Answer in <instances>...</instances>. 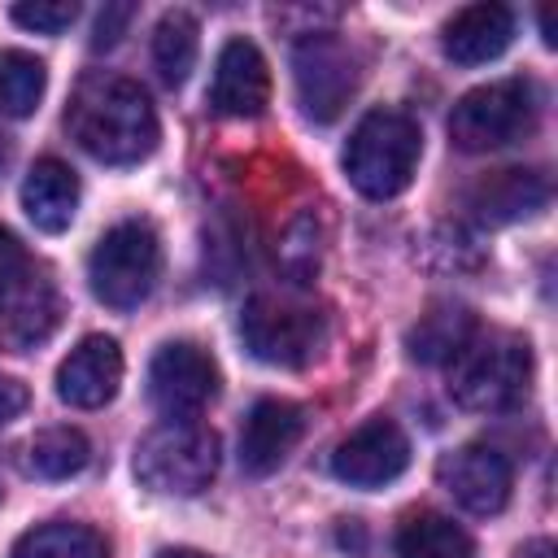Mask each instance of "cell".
I'll return each instance as SVG.
<instances>
[{"label":"cell","instance_id":"7c38bea8","mask_svg":"<svg viewBox=\"0 0 558 558\" xmlns=\"http://www.w3.org/2000/svg\"><path fill=\"white\" fill-rule=\"evenodd\" d=\"M122 384V349L113 336L78 340L57 366V397L74 410H100L118 397Z\"/></svg>","mask_w":558,"mask_h":558},{"label":"cell","instance_id":"f1b7e54d","mask_svg":"<svg viewBox=\"0 0 558 558\" xmlns=\"http://www.w3.org/2000/svg\"><path fill=\"white\" fill-rule=\"evenodd\" d=\"M26 401H31L26 384H22V379H13V375H0V427H4V423H13V418L26 410Z\"/></svg>","mask_w":558,"mask_h":558},{"label":"cell","instance_id":"277c9868","mask_svg":"<svg viewBox=\"0 0 558 558\" xmlns=\"http://www.w3.org/2000/svg\"><path fill=\"white\" fill-rule=\"evenodd\" d=\"M218 475V436L196 418H166L135 445V480L166 497H196Z\"/></svg>","mask_w":558,"mask_h":558},{"label":"cell","instance_id":"7402d4cb","mask_svg":"<svg viewBox=\"0 0 558 558\" xmlns=\"http://www.w3.org/2000/svg\"><path fill=\"white\" fill-rule=\"evenodd\" d=\"M9 558H109V545L83 523H39L13 541Z\"/></svg>","mask_w":558,"mask_h":558},{"label":"cell","instance_id":"5b68a950","mask_svg":"<svg viewBox=\"0 0 558 558\" xmlns=\"http://www.w3.org/2000/svg\"><path fill=\"white\" fill-rule=\"evenodd\" d=\"M157 275H161V240L144 218L113 222L87 257L92 296L118 314L144 305L148 292L157 288Z\"/></svg>","mask_w":558,"mask_h":558},{"label":"cell","instance_id":"9a60e30c","mask_svg":"<svg viewBox=\"0 0 558 558\" xmlns=\"http://www.w3.org/2000/svg\"><path fill=\"white\" fill-rule=\"evenodd\" d=\"M61 292L44 270H31L26 283L0 301V344H9L13 353H31L39 349L57 327H61Z\"/></svg>","mask_w":558,"mask_h":558},{"label":"cell","instance_id":"8fae6325","mask_svg":"<svg viewBox=\"0 0 558 558\" xmlns=\"http://www.w3.org/2000/svg\"><path fill=\"white\" fill-rule=\"evenodd\" d=\"M436 475H440L445 493L471 514H501L510 501V488H514V466L493 445H462V449L445 453Z\"/></svg>","mask_w":558,"mask_h":558},{"label":"cell","instance_id":"2e32d148","mask_svg":"<svg viewBox=\"0 0 558 558\" xmlns=\"http://www.w3.org/2000/svg\"><path fill=\"white\" fill-rule=\"evenodd\" d=\"M545 205H549V179L541 170H523V166L493 170L466 192V209L488 227H506V222L532 218Z\"/></svg>","mask_w":558,"mask_h":558},{"label":"cell","instance_id":"6da1fadb","mask_svg":"<svg viewBox=\"0 0 558 558\" xmlns=\"http://www.w3.org/2000/svg\"><path fill=\"white\" fill-rule=\"evenodd\" d=\"M65 126L74 144L105 166H140L161 140V122L148 92L118 74L83 78L65 109Z\"/></svg>","mask_w":558,"mask_h":558},{"label":"cell","instance_id":"e0dca14e","mask_svg":"<svg viewBox=\"0 0 558 558\" xmlns=\"http://www.w3.org/2000/svg\"><path fill=\"white\" fill-rule=\"evenodd\" d=\"M514 39V13L506 4H466L445 22V57L458 65H484Z\"/></svg>","mask_w":558,"mask_h":558},{"label":"cell","instance_id":"30bf717a","mask_svg":"<svg viewBox=\"0 0 558 558\" xmlns=\"http://www.w3.org/2000/svg\"><path fill=\"white\" fill-rule=\"evenodd\" d=\"M410 466V440L405 432L375 414L362 427H353L336 449H331V475L349 488H384Z\"/></svg>","mask_w":558,"mask_h":558},{"label":"cell","instance_id":"44dd1931","mask_svg":"<svg viewBox=\"0 0 558 558\" xmlns=\"http://www.w3.org/2000/svg\"><path fill=\"white\" fill-rule=\"evenodd\" d=\"M196 35H201V26L187 9L161 13V22L153 26V65H157L161 83H170V87L187 83L192 65H196V48H201Z\"/></svg>","mask_w":558,"mask_h":558},{"label":"cell","instance_id":"8992f818","mask_svg":"<svg viewBox=\"0 0 558 558\" xmlns=\"http://www.w3.org/2000/svg\"><path fill=\"white\" fill-rule=\"evenodd\" d=\"M536 87L532 78H493L458 96L449 113V140L462 153H493L523 140L536 126Z\"/></svg>","mask_w":558,"mask_h":558},{"label":"cell","instance_id":"3957f363","mask_svg":"<svg viewBox=\"0 0 558 558\" xmlns=\"http://www.w3.org/2000/svg\"><path fill=\"white\" fill-rule=\"evenodd\" d=\"M449 397L462 410L475 414H497L523 401L527 384H532V344L523 336L510 331H493L480 336L449 362Z\"/></svg>","mask_w":558,"mask_h":558},{"label":"cell","instance_id":"f546056e","mask_svg":"<svg viewBox=\"0 0 558 558\" xmlns=\"http://www.w3.org/2000/svg\"><path fill=\"white\" fill-rule=\"evenodd\" d=\"M519 558H554V541L536 536V541H527V545L519 549Z\"/></svg>","mask_w":558,"mask_h":558},{"label":"cell","instance_id":"1f68e13d","mask_svg":"<svg viewBox=\"0 0 558 558\" xmlns=\"http://www.w3.org/2000/svg\"><path fill=\"white\" fill-rule=\"evenodd\" d=\"M541 35H545V44L554 48V17H549V9H541Z\"/></svg>","mask_w":558,"mask_h":558},{"label":"cell","instance_id":"603a6c76","mask_svg":"<svg viewBox=\"0 0 558 558\" xmlns=\"http://www.w3.org/2000/svg\"><path fill=\"white\" fill-rule=\"evenodd\" d=\"M92 462V445L78 427H44L26 445V471L39 480H70Z\"/></svg>","mask_w":558,"mask_h":558},{"label":"cell","instance_id":"7a4b0ae2","mask_svg":"<svg viewBox=\"0 0 558 558\" xmlns=\"http://www.w3.org/2000/svg\"><path fill=\"white\" fill-rule=\"evenodd\" d=\"M418 157H423V131L410 113L401 109H371L349 144H344V174L349 183L371 196V201H392L397 192L410 187L414 170H418Z\"/></svg>","mask_w":558,"mask_h":558},{"label":"cell","instance_id":"cb8c5ba5","mask_svg":"<svg viewBox=\"0 0 558 558\" xmlns=\"http://www.w3.org/2000/svg\"><path fill=\"white\" fill-rule=\"evenodd\" d=\"M48 92V70L35 52L4 48L0 52V113L4 118H31Z\"/></svg>","mask_w":558,"mask_h":558},{"label":"cell","instance_id":"5bb4252c","mask_svg":"<svg viewBox=\"0 0 558 558\" xmlns=\"http://www.w3.org/2000/svg\"><path fill=\"white\" fill-rule=\"evenodd\" d=\"M209 105L222 118H257L270 105V70L253 39H227L214 61Z\"/></svg>","mask_w":558,"mask_h":558},{"label":"cell","instance_id":"ffe728a7","mask_svg":"<svg viewBox=\"0 0 558 558\" xmlns=\"http://www.w3.org/2000/svg\"><path fill=\"white\" fill-rule=\"evenodd\" d=\"M392 549L397 558H475V541L449 514H436V510L410 514L397 527Z\"/></svg>","mask_w":558,"mask_h":558},{"label":"cell","instance_id":"9c48e42d","mask_svg":"<svg viewBox=\"0 0 558 558\" xmlns=\"http://www.w3.org/2000/svg\"><path fill=\"white\" fill-rule=\"evenodd\" d=\"M218 397V366L192 340H170L148 362V401L166 418H196Z\"/></svg>","mask_w":558,"mask_h":558},{"label":"cell","instance_id":"4fadbf2b","mask_svg":"<svg viewBox=\"0 0 558 558\" xmlns=\"http://www.w3.org/2000/svg\"><path fill=\"white\" fill-rule=\"evenodd\" d=\"M301 432H305V410L296 401L262 397L240 427V471L253 480L279 471L283 458L296 449Z\"/></svg>","mask_w":558,"mask_h":558},{"label":"cell","instance_id":"484cf974","mask_svg":"<svg viewBox=\"0 0 558 558\" xmlns=\"http://www.w3.org/2000/svg\"><path fill=\"white\" fill-rule=\"evenodd\" d=\"M78 17V4L74 0H26V4H13V22L26 26V31H39V35H61L70 22Z\"/></svg>","mask_w":558,"mask_h":558},{"label":"cell","instance_id":"83f0119b","mask_svg":"<svg viewBox=\"0 0 558 558\" xmlns=\"http://www.w3.org/2000/svg\"><path fill=\"white\" fill-rule=\"evenodd\" d=\"M131 17H135V4H105L96 17V31H92V48H113L122 39V31L131 26Z\"/></svg>","mask_w":558,"mask_h":558},{"label":"cell","instance_id":"ac0fdd59","mask_svg":"<svg viewBox=\"0 0 558 558\" xmlns=\"http://www.w3.org/2000/svg\"><path fill=\"white\" fill-rule=\"evenodd\" d=\"M22 209L39 231H65L78 209V174L57 157H39L22 179Z\"/></svg>","mask_w":558,"mask_h":558},{"label":"cell","instance_id":"52a82bcc","mask_svg":"<svg viewBox=\"0 0 558 558\" xmlns=\"http://www.w3.org/2000/svg\"><path fill=\"white\" fill-rule=\"evenodd\" d=\"M240 336L257 362L279 366V371H301L323 353L327 323L314 305L296 296L257 292L240 314Z\"/></svg>","mask_w":558,"mask_h":558},{"label":"cell","instance_id":"4dcf8cb0","mask_svg":"<svg viewBox=\"0 0 558 558\" xmlns=\"http://www.w3.org/2000/svg\"><path fill=\"white\" fill-rule=\"evenodd\" d=\"M157 558H214V554H201V549H161Z\"/></svg>","mask_w":558,"mask_h":558},{"label":"cell","instance_id":"d6986e66","mask_svg":"<svg viewBox=\"0 0 558 558\" xmlns=\"http://www.w3.org/2000/svg\"><path fill=\"white\" fill-rule=\"evenodd\" d=\"M475 340V314L458 301H440L405 331V349L423 366H449L466 344Z\"/></svg>","mask_w":558,"mask_h":558},{"label":"cell","instance_id":"d4e9b609","mask_svg":"<svg viewBox=\"0 0 558 558\" xmlns=\"http://www.w3.org/2000/svg\"><path fill=\"white\" fill-rule=\"evenodd\" d=\"M323 266V227H318V214L301 209L288 227H283V240H279V270L292 279V283H310Z\"/></svg>","mask_w":558,"mask_h":558},{"label":"cell","instance_id":"ba28073f","mask_svg":"<svg viewBox=\"0 0 558 558\" xmlns=\"http://www.w3.org/2000/svg\"><path fill=\"white\" fill-rule=\"evenodd\" d=\"M292 78H296L301 113L310 122H336L362 83L357 52L340 35L310 31L292 48Z\"/></svg>","mask_w":558,"mask_h":558},{"label":"cell","instance_id":"4316f807","mask_svg":"<svg viewBox=\"0 0 558 558\" xmlns=\"http://www.w3.org/2000/svg\"><path fill=\"white\" fill-rule=\"evenodd\" d=\"M35 266H31V257H26V248H22V240L13 235V231H4L0 227V301L4 296H13L22 283H26V275H31Z\"/></svg>","mask_w":558,"mask_h":558}]
</instances>
